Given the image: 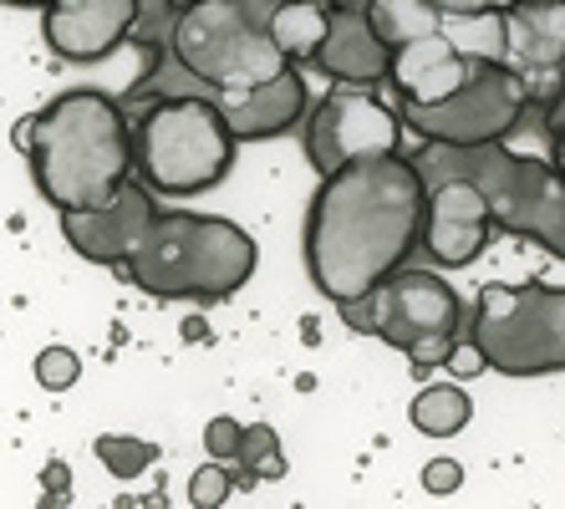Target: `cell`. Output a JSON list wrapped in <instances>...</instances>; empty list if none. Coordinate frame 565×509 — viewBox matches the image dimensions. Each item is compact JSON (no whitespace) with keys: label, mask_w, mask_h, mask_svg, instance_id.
<instances>
[{"label":"cell","mask_w":565,"mask_h":509,"mask_svg":"<svg viewBox=\"0 0 565 509\" xmlns=\"http://www.w3.org/2000/svg\"><path fill=\"white\" fill-rule=\"evenodd\" d=\"M423 173L408 153H382L321 173L306 210V271L311 286L342 306L408 265L423 235Z\"/></svg>","instance_id":"obj_1"},{"label":"cell","mask_w":565,"mask_h":509,"mask_svg":"<svg viewBox=\"0 0 565 509\" xmlns=\"http://www.w3.org/2000/svg\"><path fill=\"white\" fill-rule=\"evenodd\" d=\"M270 0H179L169 26V46L143 56V77L122 92V107H143L153 97L184 92H230L255 87L286 66L270 31Z\"/></svg>","instance_id":"obj_2"},{"label":"cell","mask_w":565,"mask_h":509,"mask_svg":"<svg viewBox=\"0 0 565 509\" xmlns=\"http://www.w3.org/2000/svg\"><path fill=\"white\" fill-rule=\"evenodd\" d=\"M21 148L41 199L62 210H93L132 179V123L103 87H72L21 123Z\"/></svg>","instance_id":"obj_3"},{"label":"cell","mask_w":565,"mask_h":509,"mask_svg":"<svg viewBox=\"0 0 565 509\" xmlns=\"http://www.w3.org/2000/svg\"><path fill=\"white\" fill-rule=\"evenodd\" d=\"M260 245L235 220L189 210H158L143 245L128 255L122 275L153 300H230L250 286Z\"/></svg>","instance_id":"obj_4"},{"label":"cell","mask_w":565,"mask_h":509,"mask_svg":"<svg viewBox=\"0 0 565 509\" xmlns=\"http://www.w3.org/2000/svg\"><path fill=\"white\" fill-rule=\"evenodd\" d=\"M408 158L423 179H434V173L469 179L484 194L494 230L535 240L540 250H551L555 261H565V183L551 163L510 153L504 144H473V148L423 144Z\"/></svg>","instance_id":"obj_5"},{"label":"cell","mask_w":565,"mask_h":509,"mask_svg":"<svg viewBox=\"0 0 565 509\" xmlns=\"http://www.w3.org/2000/svg\"><path fill=\"white\" fill-rule=\"evenodd\" d=\"M239 138L210 92L153 97L132 118V179L163 199L204 194L235 169Z\"/></svg>","instance_id":"obj_6"},{"label":"cell","mask_w":565,"mask_h":509,"mask_svg":"<svg viewBox=\"0 0 565 509\" xmlns=\"http://www.w3.org/2000/svg\"><path fill=\"white\" fill-rule=\"evenodd\" d=\"M469 341L500 378L565 372V286L551 280H489L473 296Z\"/></svg>","instance_id":"obj_7"},{"label":"cell","mask_w":565,"mask_h":509,"mask_svg":"<svg viewBox=\"0 0 565 509\" xmlns=\"http://www.w3.org/2000/svg\"><path fill=\"white\" fill-rule=\"evenodd\" d=\"M342 321L362 337H377L387 341L393 352H403L413 367L434 372L454 357L459 347V327H463V300L459 290L438 280L434 271H408L397 265L382 286H372L367 296L342 300L337 306Z\"/></svg>","instance_id":"obj_8"},{"label":"cell","mask_w":565,"mask_h":509,"mask_svg":"<svg viewBox=\"0 0 565 509\" xmlns=\"http://www.w3.org/2000/svg\"><path fill=\"white\" fill-rule=\"evenodd\" d=\"M535 87L525 72H514L504 56H479L473 72L438 103H408L397 97L403 128L418 132L423 144L473 148V144H504L520 123L530 118Z\"/></svg>","instance_id":"obj_9"},{"label":"cell","mask_w":565,"mask_h":509,"mask_svg":"<svg viewBox=\"0 0 565 509\" xmlns=\"http://www.w3.org/2000/svg\"><path fill=\"white\" fill-rule=\"evenodd\" d=\"M306 158L316 173H337L347 163L382 153H403V118L367 82H331V92L306 118Z\"/></svg>","instance_id":"obj_10"},{"label":"cell","mask_w":565,"mask_h":509,"mask_svg":"<svg viewBox=\"0 0 565 509\" xmlns=\"http://www.w3.org/2000/svg\"><path fill=\"white\" fill-rule=\"evenodd\" d=\"M153 214H158V194L143 179H128L118 194L93 204V210H62V240L77 250L82 261L122 271L132 250L143 245Z\"/></svg>","instance_id":"obj_11"},{"label":"cell","mask_w":565,"mask_h":509,"mask_svg":"<svg viewBox=\"0 0 565 509\" xmlns=\"http://www.w3.org/2000/svg\"><path fill=\"white\" fill-rule=\"evenodd\" d=\"M428 199H423V235L418 245L428 250V261L438 265H469L484 255V245L500 230L489 224V204L459 173H434L423 179Z\"/></svg>","instance_id":"obj_12"},{"label":"cell","mask_w":565,"mask_h":509,"mask_svg":"<svg viewBox=\"0 0 565 509\" xmlns=\"http://www.w3.org/2000/svg\"><path fill=\"white\" fill-rule=\"evenodd\" d=\"M138 0H46L41 31L62 62H103L132 31Z\"/></svg>","instance_id":"obj_13"},{"label":"cell","mask_w":565,"mask_h":509,"mask_svg":"<svg viewBox=\"0 0 565 509\" xmlns=\"http://www.w3.org/2000/svg\"><path fill=\"white\" fill-rule=\"evenodd\" d=\"M311 66L327 82H367V87L387 82V72H393V46L372 26L367 0H337V6H331L327 36L316 46Z\"/></svg>","instance_id":"obj_14"},{"label":"cell","mask_w":565,"mask_h":509,"mask_svg":"<svg viewBox=\"0 0 565 509\" xmlns=\"http://www.w3.org/2000/svg\"><path fill=\"white\" fill-rule=\"evenodd\" d=\"M214 103H220L224 123H230V132H235L239 144H260V138H280V132H290L306 118L311 92H306V77L296 72V62H286L276 77L255 82V87L214 92Z\"/></svg>","instance_id":"obj_15"},{"label":"cell","mask_w":565,"mask_h":509,"mask_svg":"<svg viewBox=\"0 0 565 509\" xmlns=\"http://www.w3.org/2000/svg\"><path fill=\"white\" fill-rule=\"evenodd\" d=\"M504 62L535 82H555L565 72V0H514L500 11ZM551 92V87H545Z\"/></svg>","instance_id":"obj_16"},{"label":"cell","mask_w":565,"mask_h":509,"mask_svg":"<svg viewBox=\"0 0 565 509\" xmlns=\"http://www.w3.org/2000/svg\"><path fill=\"white\" fill-rule=\"evenodd\" d=\"M473 62H479V56L463 52L444 26V31H434V36L393 46V72H387V82H393V92L408 97V103H438V97H448V92L469 77Z\"/></svg>","instance_id":"obj_17"},{"label":"cell","mask_w":565,"mask_h":509,"mask_svg":"<svg viewBox=\"0 0 565 509\" xmlns=\"http://www.w3.org/2000/svg\"><path fill=\"white\" fill-rule=\"evenodd\" d=\"M327 21L331 6H321V0H270V11H265V31L286 52V62H311L321 36H327Z\"/></svg>","instance_id":"obj_18"},{"label":"cell","mask_w":565,"mask_h":509,"mask_svg":"<svg viewBox=\"0 0 565 509\" xmlns=\"http://www.w3.org/2000/svg\"><path fill=\"white\" fill-rule=\"evenodd\" d=\"M367 15H372V26H377V36L387 41V46L434 36V31L448 26V15L438 11L434 0H367Z\"/></svg>","instance_id":"obj_19"},{"label":"cell","mask_w":565,"mask_h":509,"mask_svg":"<svg viewBox=\"0 0 565 509\" xmlns=\"http://www.w3.org/2000/svg\"><path fill=\"white\" fill-rule=\"evenodd\" d=\"M408 418H413V428L428 433V438H454V433L469 428L473 403H469V392L454 388V382H434V388H423L418 397H413Z\"/></svg>","instance_id":"obj_20"},{"label":"cell","mask_w":565,"mask_h":509,"mask_svg":"<svg viewBox=\"0 0 565 509\" xmlns=\"http://www.w3.org/2000/svg\"><path fill=\"white\" fill-rule=\"evenodd\" d=\"M235 474V489H250V484H270L286 479V454H280V433L270 423H250L245 438H239V458L230 464Z\"/></svg>","instance_id":"obj_21"},{"label":"cell","mask_w":565,"mask_h":509,"mask_svg":"<svg viewBox=\"0 0 565 509\" xmlns=\"http://www.w3.org/2000/svg\"><path fill=\"white\" fill-rule=\"evenodd\" d=\"M93 454L103 458V469L113 474V479H138V474L153 469L158 444H148V438H122V433H103L93 444Z\"/></svg>","instance_id":"obj_22"},{"label":"cell","mask_w":565,"mask_h":509,"mask_svg":"<svg viewBox=\"0 0 565 509\" xmlns=\"http://www.w3.org/2000/svg\"><path fill=\"white\" fill-rule=\"evenodd\" d=\"M230 495H235V474H230V464H220V458H210V464H199V469L189 474V505L194 509H220Z\"/></svg>","instance_id":"obj_23"},{"label":"cell","mask_w":565,"mask_h":509,"mask_svg":"<svg viewBox=\"0 0 565 509\" xmlns=\"http://www.w3.org/2000/svg\"><path fill=\"white\" fill-rule=\"evenodd\" d=\"M77 378H82V357L72 352V347H46V352L36 357V382L46 392H66Z\"/></svg>","instance_id":"obj_24"},{"label":"cell","mask_w":565,"mask_h":509,"mask_svg":"<svg viewBox=\"0 0 565 509\" xmlns=\"http://www.w3.org/2000/svg\"><path fill=\"white\" fill-rule=\"evenodd\" d=\"M239 438H245V423L239 418H210V428H204V454L220 458V464H235Z\"/></svg>","instance_id":"obj_25"},{"label":"cell","mask_w":565,"mask_h":509,"mask_svg":"<svg viewBox=\"0 0 565 509\" xmlns=\"http://www.w3.org/2000/svg\"><path fill=\"white\" fill-rule=\"evenodd\" d=\"M545 138H551V169L565 183V92L545 97Z\"/></svg>","instance_id":"obj_26"},{"label":"cell","mask_w":565,"mask_h":509,"mask_svg":"<svg viewBox=\"0 0 565 509\" xmlns=\"http://www.w3.org/2000/svg\"><path fill=\"white\" fill-rule=\"evenodd\" d=\"M459 484H463V469L454 458H428V464H423V489H428V495H454Z\"/></svg>","instance_id":"obj_27"},{"label":"cell","mask_w":565,"mask_h":509,"mask_svg":"<svg viewBox=\"0 0 565 509\" xmlns=\"http://www.w3.org/2000/svg\"><path fill=\"white\" fill-rule=\"evenodd\" d=\"M444 15H500L514 0H434Z\"/></svg>","instance_id":"obj_28"},{"label":"cell","mask_w":565,"mask_h":509,"mask_svg":"<svg viewBox=\"0 0 565 509\" xmlns=\"http://www.w3.org/2000/svg\"><path fill=\"white\" fill-rule=\"evenodd\" d=\"M210 337H214L210 321H199V316H189V321H184V341H194V347H199V341H210Z\"/></svg>","instance_id":"obj_29"},{"label":"cell","mask_w":565,"mask_h":509,"mask_svg":"<svg viewBox=\"0 0 565 509\" xmlns=\"http://www.w3.org/2000/svg\"><path fill=\"white\" fill-rule=\"evenodd\" d=\"M0 6H26V11H41L46 0H0Z\"/></svg>","instance_id":"obj_30"},{"label":"cell","mask_w":565,"mask_h":509,"mask_svg":"<svg viewBox=\"0 0 565 509\" xmlns=\"http://www.w3.org/2000/svg\"><path fill=\"white\" fill-rule=\"evenodd\" d=\"M551 92H565V72H561V77L551 82ZM551 92H545V97H551Z\"/></svg>","instance_id":"obj_31"}]
</instances>
